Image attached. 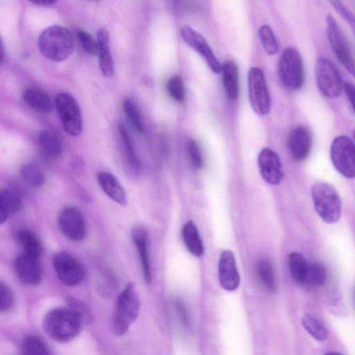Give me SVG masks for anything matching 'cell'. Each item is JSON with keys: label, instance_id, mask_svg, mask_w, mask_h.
<instances>
[{"label": "cell", "instance_id": "1", "mask_svg": "<svg viewBox=\"0 0 355 355\" xmlns=\"http://www.w3.org/2000/svg\"><path fill=\"white\" fill-rule=\"evenodd\" d=\"M81 326L82 315L72 308H55L43 319V328L47 336L59 343L73 340L79 334Z\"/></svg>", "mask_w": 355, "mask_h": 355}, {"label": "cell", "instance_id": "2", "mask_svg": "<svg viewBox=\"0 0 355 355\" xmlns=\"http://www.w3.org/2000/svg\"><path fill=\"white\" fill-rule=\"evenodd\" d=\"M42 54L50 60L60 62L67 59L74 48L71 32L60 26H51L42 32L38 38Z\"/></svg>", "mask_w": 355, "mask_h": 355}, {"label": "cell", "instance_id": "3", "mask_svg": "<svg viewBox=\"0 0 355 355\" xmlns=\"http://www.w3.org/2000/svg\"><path fill=\"white\" fill-rule=\"evenodd\" d=\"M140 309L139 297L133 283H128L120 293L116 303L113 330L118 336L125 334L137 318Z\"/></svg>", "mask_w": 355, "mask_h": 355}, {"label": "cell", "instance_id": "4", "mask_svg": "<svg viewBox=\"0 0 355 355\" xmlns=\"http://www.w3.org/2000/svg\"><path fill=\"white\" fill-rule=\"evenodd\" d=\"M311 193L315 211L324 222L332 224L339 220L342 204L333 186L318 182L313 184Z\"/></svg>", "mask_w": 355, "mask_h": 355}, {"label": "cell", "instance_id": "5", "mask_svg": "<svg viewBox=\"0 0 355 355\" xmlns=\"http://www.w3.org/2000/svg\"><path fill=\"white\" fill-rule=\"evenodd\" d=\"M278 73L282 84L289 89H297L304 80L302 59L298 50L289 46L282 52L278 63Z\"/></svg>", "mask_w": 355, "mask_h": 355}, {"label": "cell", "instance_id": "6", "mask_svg": "<svg viewBox=\"0 0 355 355\" xmlns=\"http://www.w3.org/2000/svg\"><path fill=\"white\" fill-rule=\"evenodd\" d=\"M315 73L317 86L324 96L332 98L340 95L343 83L334 62L327 58L320 57L315 64Z\"/></svg>", "mask_w": 355, "mask_h": 355}, {"label": "cell", "instance_id": "7", "mask_svg": "<svg viewBox=\"0 0 355 355\" xmlns=\"http://www.w3.org/2000/svg\"><path fill=\"white\" fill-rule=\"evenodd\" d=\"M55 108L66 132L78 136L83 129L82 114L74 97L69 93H59L55 99Z\"/></svg>", "mask_w": 355, "mask_h": 355}, {"label": "cell", "instance_id": "8", "mask_svg": "<svg viewBox=\"0 0 355 355\" xmlns=\"http://www.w3.org/2000/svg\"><path fill=\"white\" fill-rule=\"evenodd\" d=\"M326 31L330 46L340 62L355 78V58L349 44L335 19L326 17Z\"/></svg>", "mask_w": 355, "mask_h": 355}, {"label": "cell", "instance_id": "9", "mask_svg": "<svg viewBox=\"0 0 355 355\" xmlns=\"http://www.w3.org/2000/svg\"><path fill=\"white\" fill-rule=\"evenodd\" d=\"M330 155L338 172L347 178H355V146L349 137L340 135L334 138Z\"/></svg>", "mask_w": 355, "mask_h": 355}, {"label": "cell", "instance_id": "10", "mask_svg": "<svg viewBox=\"0 0 355 355\" xmlns=\"http://www.w3.org/2000/svg\"><path fill=\"white\" fill-rule=\"evenodd\" d=\"M249 100L252 110L259 115H266L270 107V99L264 73L259 67H252L248 75Z\"/></svg>", "mask_w": 355, "mask_h": 355}, {"label": "cell", "instance_id": "11", "mask_svg": "<svg viewBox=\"0 0 355 355\" xmlns=\"http://www.w3.org/2000/svg\"><path fill=\"white\" fill-rule=\"evenodd\" d=\"M53 266L58 278L65 286H78L85 278L83 265L67 252L60 251L54 254Z\"/></svg>", "mask_w": 355, "mask_h": 355}, {"label": "cell", "instance_id": "12", "mask_svg": "<svg viewBox=\"0 0 355 355\" xmlns=\"http://www.w3.org/2000/svg\"><path fill=\"white\" fill-rule=\"evenodd\" d=\"M58 225L62 234L73 241H80L87 234V225L83 214L76 207H64L58 216Z\"/></svg>", "mask_w": 355, "mask_h": 355}, {"label": "cell", "instance_id": "13", "mask_svg": "<svg viewBox=\"0 0 355 355\" xmlns=\"http://www.w3.org/2000/svg\"><path fill=\"white\" fill-rule=\"evenodd\" d=\"M180 34L182 40L203 58L212 72L218 73L221 71V64L200 33L191 26L184 25L180 28Z\"/></svg>", "mask_w": 355, "mask_h": 355}, {"label": "cell", "instance_id": "14", "mask_svg": "<svg viewBox=\"0 0 355 355\" xmlns=\"http://www.w3.org/2000/svg\"><path fill=\"white\" fill-rule=\"evenodd\" d=\"M14 268L19 279L29 286L40 284L42 279V270L40 257L21 252L15 259Z\"/></svg>", "mask_w": 355, "mask_h": 355}, {"label": "cell", "instance_id": "15", "mask_svg": "<svg viewBox=\"0 0 355 355\" xmlns=\"http://www.w3.org/2000/svg\"><path fill=\"white\" fill-rule=\"evenodd\" d=\"M259 172L263 180L272 185L279 184L283 178L282 166L278 155L272 149L265 148L258 157Z\"/></svg>", "mask_w": 355, "mask_h": 355}, {"label": "cell", "instance_id": "16", "mask_svg": "<svg viewBox=\"0 0 355 355\" xmlns=\"http://www.w3.org/2000/svg\"><path fill=\"white\" fill-rule=\"evenodd\" d=\"M312 146V137L309 129L304 125L294 128L289 133L288 148L295 160L302 162L310 154Z\"/></svg>", "mask_w": 355, "mask_h": 355}, {"label": "cell", "instance_id": "17", "mask_svg": "<svg viewBox=\"0 0 355 355\" xmlns=\"http://www.w3.org/2000/svg\"><path fill=\"white\" fill-rule=\"evenodd\" d=\"M218 279L220 286L227 291L236 289L240 284V275L236 268L234 254L223 250L218 261Z\"/></svg>", "mask_w": 355, "mask_h": 355}, {"label": "cell", "instance_id": "18", "mask_svg": "<svg viewBox=\"0 0 355 355\" xmlns=\"http://www.w3.org/2000/svg\"><path fill=\"white\" fill-rule=\"evenodd\" d=\"M132 239L139 257L144 278L147 283L152 279V271L148 253V234L141 226L135 227L132 232Z\"/></svg>", "mask_w": 355, "mask_h": 355}, {"label": "cell", "instance_id": "19", "mask_svg": "<svg viewBox=\"0 0 355 355\" xmlns=\"http://www.w3.org/2000/svg\"><path fill=\"white\" fill-rule=\"evenodd\" d=\"M98 64L103 76L110 78L114 71V60L110 48V35L105 28H100L96 34Z\"/></svg>", "mask_w": 355, "mask_h": 355}, {"label": "cell", "instance_id": "20", "mask_svg": "<svg viewBox=\"0 0 355 355\" xmlns=\"http://www.w3.org/2000/svg\"><path fill=\"white\" fill-rule=\"evenodd\" d=\"M97 181L101 189L110 199L122 206L127 204L125 191L113 174L101 171L97 174Z\"/></svg>", "mask_w": 355, "mask_h": 355}, {"label": "cell", "instance_id": "21", "mask_svg": "<svg viewBox=\"0 0 355 355\" xmlns=\"http://www.w3.org/2000/svg\"><path fill=\"white\" fill-rule=\"evenodd\" d=\"M22 98L31 109L41 113L50 112L53 103L50 96L38 87H28L23 93Z\"/></svg>", "mask_w": 355, "mask_h": 355}, {"label": "cell", "instance_id": "22", "mask_svg": "<svg viewBox=\"0 0 355 355\" xmlns=\"http://www.w3.org/2000/svg\"><path fill=\"white\" fill-rule=\"evenodd\" d=\"M23 207L19 195L10 189H3L0 193V222L4 223Z\"/></svg>", "mask_w": 355, "mask_h": 355}, {"label": "cell", "instance_id": "23", "mask_svg": "<svg viewBox=\"0 0 355 355\" xmlns=\"http://www.w3.org/2000/svg\"><path fill=\"white\" fill-rule=\"evenodd\" d=\"M223 83L225 92L230 99L239 96V71L236 64L232 60L225 61L221 65Z\"/></svg>", "mask_w": 355, "mask_h": 355}, {"label": "cell", "instance_id": "24", "mask_svg": "<svg viewBox=\"0 0 355 355\" xmlns=\"http://www.w3.org/2000/svg\"><path fill=\"white\" fill-rule=\"evenodd\" d=\"M15 237L23 252L40 257L43 245L34 232L29 229H19L16 232Z\"/></svg>", "mask_w": 355, "mask_h": 355}, {"label": "cell", "instance_id": "25", "mask_svg": "<svg viewBox=\"0 0 355 355\" xmlns=\"http://www.w3.org/2000/svg\"><path fill=\"white\" fill-rule=\"evenodd\" d=\"M257 276L262 286L270 292L277 288V279L272 261L268 257L260 258L256 265Z\"/></svg>", "mask_w": 355, "mask_h": 355}, {"label": "cell", "instance_id": "26", "mask_svg": "<svg viewBox=\"0 0 355 355\" xmlns=\"http://www.w3.org/2000/svg\"><path fill=\"white\" fill-rule=\"evenodd\" d=\"M182 238L184 245L191 254L201 257L204 253V246L198 228L193 221L189 220L182 228Z\"/></svg>", "mask_w": 355, "mask_h": 355}, {"label": "cell", "instance_id": "27", "mask_svg": "<svg viewBox=\"0 0 355 355\" xmlns=\"http://www.w3.org/2000/svg\"><path fill=\"white\" fill-rule=\"evenodd\" d=\"M118 128L127 162L130 168L135 172L138 173L141 170V162L136 153L130 132L123 123H119Z\"/></svg>", "mask_w": 355, "mask_h": 355}, {"label": "cell", "instance_id": "28", "mask_svg": "<svg viewBox=\"0 0 355 355\" xmlns=\"http://www.w3.org/2000/svg\"><path fill=\"white\" fill-rule=\"evenodd\" d=\"M38 142L43 151L51 157H58L62 151V142L59 135L51 130H44L38 136Z\"/></svg>", "mask_w": 355, "mask_h": 355}, {"label": "cell", "instance_id": "29", "mask_svg": "<svg viewBox=\"0 0 355 355\" xmlns=\"http://www.w3.org/2000/svg\"><path fill=\"white\" fill-rule=\"evenodd\" d=\"M123 110L135 130L139 134H144L145 123L135 102L130 98H125L123 102Z\"/></svg>", "mask_w": 355, "mask_h": 355}, {"label": "cell", "instance_id": "30", "mask_svg": "<svg viewBox=\"0 0 355 355\" xmlns=\"http://www.w3.org/2000/svg\"><path fill=\"white\" fill-rule=\"evenodd\" d=\"M22 180L33 188L42 187L45 183V175L42 171L35 164H24L20 169Z\"/></svg>", "mask_w": 355, "mask_h": 355}, {"label": "cell", "instance_id": "31", "mask_svg": "<svg viewBox=\"0 0 355 355\" xmlns=\"http://www.w3.org/2000/svg\"><path fill=\"white\" fill-rule=\"evenodd\" d=\"M288 261L293 279L298 284H304L308 267L304 257L299 252H292L288 255Z\"/></svg>", "mask_w": 355, "mask_h": 355}, {"label": "cell", "instance_id": "32", "mask_svg": "<svg viewBox=\"0 0 355 355\" xmlns=\"http://www.w3.org/2000/svg\"><path fill=\"white\" fill-rule=\"evenodd\" d=\"M21 352L24 354H49V349L44 340L38 336L28 335L24 338L21 344Z\"/></svg>", "mask_w": 355, "mask_h": 355}, {"label": "cell", "instance_id": "33", "mask_svg": "<svg viewBox=\"0 0 355 355\" xmlns=\"http://www.w3.org/2000/svg\"><path fill=\"white\" fill-rule=\"evenodd\" d=\"M302 324L314 339L318 341H323L327 339V330L324 324L318 318L306 315L303 317Z\"/></svg>", "mask_w": 355, "mask_h": 355}, {"label": "cell", "instance_id": "34", "mask_svg": "<svg viewBox=\"0 0 355 355\" xmlns=\"http://www.w3.org/2000/svg\"><path fill=\"white\" fill-rule=\"evenodd\" d=\"M327 281V270L324 266L318 262L308 264L304 284L310 286H322Z\"/></svg>", "mask_w": 355, "mask_h": 355}, {"label": "cell", "instance_id": "35", "mask_svg": "<svg viewBox=\"0 0 355 355\" xmlns=\"http://www.w3.org/2000/svg\"><path fill=\"white\" fill-rule=\"evenodd\" d=\"M259 37L267 54L272 55L279 50V44L271 27L267 24L262 25L258 32Z\"/></svg>", "mask_w": 355, "mask_h": 355}, {"label": "cell", "instance_id": "36", "mask_svg": "<svg viewBox=\"0 0 355 355\" xmlns=\"http://www.w3.org/2000/svg\"><path fill=\"white\" fill-rule=\"evenodd\" d=\"M15 306V297L11 288L5 283L0 284V311L7 313Z\"/></svg>", "mask_w": 355, "mask_h": 355}, {"label": "cell", "instance_id": "37", "mask_svg": "<svg viewBox=\"0 0 355 355\" xmlns=\"http://www.w3.org/2000/svg\"><path fill=\"white\" fill-rule=\"evenodd\" d=\"M166 90L173 100L178 102L184 100V88L181 76L175 75L168 79L166 83Z\"/></svg>", "mask_w": 355, "mask_h": 355}, {"label": "cell", "instance_id": "38", "mask_svg": "<svg viewBox=\"0 0 355 355\" xmlns=\"http://www.w3.org/2000/svg\"><path fill=\"white\" fill-rule=\"evenodd\" d=\"M187 152L191 164L196 168H200L203 165V158L198 144L191 139L187 143Z\"/></svg>", "mask_w": 355, "mask_h": 355}, {"label": "cell", "instance_id": "39", "mask_svg": "<svg viewBox=\"0 0 355 355\" xmlns=\"http://www.w3.org/2000/svg\"><path fill=\"white\" fill-rule=\"evenodd\" d=\"M76 35L85 51L92 55L98 54L97 41L89 33L78 29L76 31Z\"/></svg>", "mask_w": 355, "mask_h": 355}, {"label": "cell", "instance_id": "40", "mask_svg": "<svg viewBox=\"0 0 355 355\" xmlns=\"http://www.w3.org/2000/svg\"><path fill=\"white\" fill-rule=\"evenodd\" d=\"M330 2L339 15L350 25L355 36V15L340 0H330Z\"/></svg>", "mask_w": 355, "mask_h": 355}, {"label": "cell", "instance_id": "41", "mask_svg": "<svg viewBox=\"0 0 355 355\" xmlns=\"http://www.w3.org/2000/svg\"><path fill=\"white\" fill-rule=\"evenodd\" d=\"M343 89L355 112V85L349 82H345Z\"/></svg>", "mask_w": 355, "mask_h": 355}, {"label": "cell", "instance_id": "42", "mask_svg": "<svg viewBox=\"0 0 355 355\" xmlns=\"http://www.w3.org/2000/svg\"><path fill=\"white\" fill-rule=\"evenodd\" d=\"M31 3L41 6H48L54 4L57 0H28Z\"/></svg>", "mask_w": 355, "mask_h": 355}, {"label": "cell", "instance_id": "43", "mask_svg": "<svg viewBox=\"0 0 355 355\" xmlns=\"http://www.w3.org/2000/svg\"><path fill=\"white\" fill-rule=\"evenodd\" d=\"M1 62L3 63L6 59V53H5V48L3 46V44L1 42Z\"/></svg>", "mask_w": 355, "mask_h": 355}, {"label": "cell", "instance_id": "44", "mask_svg": "<svg viewBox=\"0 0 355 355\" xmlns=\"http://www.w3.org/2000/svg\"><path fill=\"white\" fill-rule=\"evenodd\" d=\"M354 139H355V130L354 132Z\"/></svg>", "mask_w": 355, "mask_h": 355}, {"label": "cell", "instance_id": "45", "mask_svg": "<svg viewBox=\"0 0 355 355\" xmlns=\"http://www.w3.org/2000/svg\"><path fill=\"white\" fill-rule=\"evenodd\" d=\"M92 1H96V0H92Z\"/></svg>", "mask_w": 355, "mask_h": 355}]
</instances>
